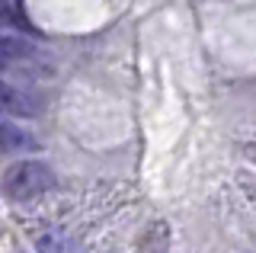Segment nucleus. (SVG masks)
<instances>
[{
	"instance_id": "1",
	"label": "nucleus",
	"mask_w": 256,
	"mask_h": 253,
	"mask_svg": "<svg viewBox=\"0 0 256 253\" xmlns=\"http://www.w3.org/2000/svg\"><path fill=\"white\" fill-rule=\"evenodd\" d=\"M54 186V173L45 160H20L4 173V192L16 202H29Z\"/></svg>"
},
{
	"instance_id": "2",
	"label": "nucleus",
	"mask_w": 256,
	"mask_h": 253,
	"mask_svg": "<svg viewBox=\"0 0 256 253\" xmlns=\"http://www.w3.org/2000/svg\"><path fill=\"white\" fill-rule=\"evenodd\" d=\"M0 112L32 118V116H38V100H36V96H29L26 90H20V86L0 80Z\"/></svg>"
},
{
	"instance_id": "3",
	"label": "nucleus",
	"mask_w": 256,
	"mask_h": 253,
	"mask_svg": "<svg viewBox=\"0 0 256 253\" xmlns=\"http://www.w3.org/2000/svg\"><path fill=\"white\" fill-rule=\"evenodd\" d=\"M38 58V48L29 38L20 36H0V68H20V64H32Z\"/></svg>"
},
{
	"instance_id": "4",
	"label": "nucleus",
	"mask_w": 256,
	"mask_h": 253,
	"mask_svg": "<svg viewBox=\"0 0 256 253\" xmlns=\"http://www.w3.org/2000/svg\"><path fill=\"white\" fill-rule=\"evenodd\" d=\"M38 141L29 135L26 128L13 122H0V154H22V151H36Z\"/></svg>"
},
{
	"instance_id": "5",
	"label": "nucleus",
	"mask_w": 256,
	"mask_h": 253,
	"mask_svg": "<svg viewBox=\"0 0 256 253\" xmlns=\"http://www.w3.org/2000/svg\"><path fill=\"white\" fill-rule=\"evenodd\" d=\"M0 29H29V22L20 16L16 4L10 0H0Z\"/></svg>"
},
{
	"instance_id": "6",
	"label": "nucleus",
	"mask_w": 256,
	"mask_h": 253,
	"mask_svg": "<svg viewBox=\"0 0 256 253\" xmlns=\"http://www.w3.org/2000/svg\"><path fill=\"white\" fill-rule=\"evenodd\" d=\"M38 250L42 253H70V240L58 231H48L38 237Z\"/></svg>"
}]
</instances>
